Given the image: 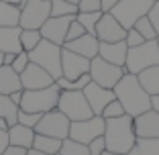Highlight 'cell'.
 I'll return each mask as SVG.
<instances>
[{
    "mask_svg": "<svg viewBox=\"0 0 159 155\" xmlns=\"http://www.w3.org/2000/svg\"><path fill=\"white\" fill-rule=\"evenodd\" d=\"M61 139H55V137H47V135H35V141H33V149L41 151V153H49V155H55L59 153L61 149Z\"/></svg>",
    "mask_w": 159,
    "mask_h": 155,
    "instance_id": "obj_25",
    "label": "cell"
},
{
    "mask_svg": "<svg viewBox=\"0 0 159 155\" xmlns=\"http://www.w3.org/2000/svg\"><path fill=\"white\" fill-rule=\"evenodd\" d=\"M155 2H159V0H155Z\"/></svg>",
    "mask_w": 159,
    "mask_h": 155,
    "instance_id": "obj_55",
    "label": "cell"
},
{
    "mask_svg": "<svg viewBox=\"0 0 159 155\" xmlns=\"http://www.w3.org/2000/svg\"><path fill=\"white\" fill-rule=\"evenodd\" d=\"M16 90H23L20 74H16L10 66H2L0 67V94L10 96Z\"/></svg>",
    "mask_w": 159,
    "mask_h": 155,
    "instance_id": "obj_22",
    "label": "cell"
},
{
    "mask_svg": "<svg viewBox=\"0 0 159 155\" xmlns=\"http://www.w3.org/2000/svg\"><path fill=\"white\" fill-rule=\"evenodd\" d=\"M23 92H25V90H16V92H12V94H10V100H12L16 106H19L20 100H23Z\"/></svg>",
    "mask_w": 159,
    "mask_h": 155,
    "instance_id": "obj_45",
    "label": "cell"
},
{
    "mask_svg": "<svg viewBox=\"0 0 159 155\" xmlns=\"http://www.w3.org/2000/svg\"><path fill=\"white\" fill-rule=\"evenodd\" d=\"M125 74H129L125 66H112V63L104 61L100 55L90 59V78H92V82H96V84L102 86V88L112 90L114 86L122 80Z\"/></svg>",
    "mask_w": 159,
    "mask_h": 155,
    "instance_id": "obj_8",
    "label": "cell"
},
{
    "mask_svg": "<svg viewBox=\"0 0 159 155\" xmlns=\"http://www.w3.org/2000/svg\"><path fill=\"white\" fill-rule=\"evenodd\" d=\"M153 4H155V0H118L116 4L112 6L110 14L129 31V29L135 27V23L141 16L149 14Z\"/></svg>",
    "mask_w": 159,
    "mask_h": 155,
    "instance_id": "obj_6",
    "label": "cell"
},
{
    "mask_svg": "<svg viewBox=\"0 0 159 155\" xmlns=\"http://www.w3.org/2000/svg\"><path fill=\"white\" fill-rule=\"evenodd\" d=\"M125 43L129 45V49H131V47H139V45H143V43H145V39H143V35H141L139 31L133 27V29H129V31H126Z\"/></svg>",
    "mask_w": 159,
    "mask_h": 155,
    "instance_id": "obj_39",
    "label": "cell"
},
{
    "mask_svg": "<svg viewBox=\"0 0 159 155\" xmlns=\"http://www.w3.org/2000/svg\"><path fill=\"white\" fill-rule=\"evenodd\" d=\"M67 2H74V4H78V2H80V0H67Z\"/></svg>",
    "mask_w": 159,
    "mask_h": 155,
    "instance_id": "obj_54",
    "label": "cell"
},
{
    "mask_svg": "<svg viewBox=\"0 0 159 155\" xmlns=\"http://www.w3.org/2000/svg\"><path fill=\"white\" fill-rule=\"evenodd\" d=\"M88 149H90V155H100L104 149H106V141H104V135L102 137H96L92 143L88 145Z\"/></svg>",
    "mask_w": 159,
    "mask_h": 155,
    "instance_id": "obj_40",
    "label": "cell"
},
{
    "mask_svg": "<svg viewBox=\"0 0 159 155\" xmlns=\"http://www.w3.org/2000/svg\"><path fill=\"white\" fill-rule=\"evenodd\" d=\"M59 155H90V149H88V145L78 143V141H74V139L67 137L66 141L61 143Z\"/></svg>",
    "mask_w": 159,
    "mask_h": 155,
    "instance_id": "obj_31",
    "label": "cell"
},
{
    "mask_svg": "<svg viewBox=\"0 0 159 155\" xmlns=\"http://www.w3.org/2000/svg\"><path fill=\"white\" fill-rule=\"evenodd\" d=\"M0 129H2V131H8V122H6V118H0Z\"/></svg>",
    "mask_w": 159,
    "mask_h": 155,
    "instance_id": "obj_49",
    "label": "cell"
},
{
    "mask_svg": "<svg viewBox=\"0 0 159 155\" xmlns=\"http://www.w3.org/2000/svg\"><path fill=\"white\" fill-rule=\"evenodd\" d=\"M29 57H31L33 63H37V66H41L45 71H49L55 80L61 78V47L59 45L43 39L37 47L29 53Z\"/></svg>",
    "mask_w": 159,
    "mask_h": 155,
    "instance_id": "obj_7",
    "label": "cell"
},
{
    "mask_svg": "<svg viewBox=\"0 0 159 155\" xmlns=\"http://www.w3.org/2000/svg\"><path fill=\"white\" fill-rule=\"evenodd\" d=\"M104 129H106V118L94 114V116L86 118V121L71 122L70 125V139H74L78 143H84V145H90L96 137L104 135Z\"/></svg>",
    "mask_w": 159,
    "mask_h": 155,
    "instance_id": "obj_9",
    "label": "cell"
},
{
    "mask_svg": "<svg viewBox=\"0 0 159 155\" xmlns=\"http://www.w3.org/2000/svg\"><path fill=\"white\" fill-rule=\"evenodd\" d=\"M70 125L71 121L59 110H51V112H45L41 116V121L37 122L35 127V133L37 135H47V137H55V139H61L66 141L70 137Z\"/></svg>",
    "mask_w": 159,
    "mask_h": 155,
    "instance_id": "obj_11",
    "label": "cell"
},
{
    "mask_svg": "<svg viewBox=\"0 0 159 155\" xmlns=\"http://www.w3.org/2000/svg\"><path fill=\"white\" fill-rule=\"evenodd\" d=\"M157 43H159V39H157Z\"/></svg>",
    "mask_w": 159,
    "mask_h": 155,
    "instance_id": "obj_56",
    "label": "cell"
},
{
    "mask_svg": "<svg viewBox=\"0 0 159 155\" xmlns=\"http://www.w3.org/2000/svg\"><path fill=\"white\" fill-rule=\"evenodd\" d=\"M137 78H139V84L145 88V92L149 96L159 94V66L143 70L141 74H137Z\"/></svg>",
    "mask_w": 159,
    "mask_h": 155,
    "instance_id": "obj_23",
    "label": "cell"
},
{
    "mask_svg": "<svg viewBox=\"0 0 159 155\" xmlns=\"http://www.w3.org/2000/svg\"><path fill=\"white\" fill-rule=\"evenodd\" d=\"M96 39L100 43H116L126 39V29L114 19L110 12H102L96 25Z\"/></svg>",
    "mask_w": 159,
    "mask_h": 155,
    "instance_id": "obj_12",
    "label": "cell"
},
{
    "mask_svg": "<svg viewBox=\"0 0 159 155\" xmlns=\"http://www.w3.org/2000/svg\"><path fill=\"white\" fill-rule=\"evenodd\" d=\"M57 110L63 112L71 122L74 121H86V118L94 116L92 108H90L88 100H86L82 90H61L59 102H57Z\"/></svg>",
    "mask_w": 159,
    "mask_h": 155,
    "instance_id": "obj_5",
    "label": "cell"
},
{
    "mask_svg": "<svg viewBox=\"0 0 159 155\" xmlns=\"http://www.w3.org/2000/svg\"><path fill=\"white\" fill-rule=\"evenodd\" d=\"M159 66V43L155 41H145L139 47H131L126 53V71L129 74H141L147 67Z\"/></svg>",
    "mask_w": 159,
    "mask_h": 155,
    "instance_id": "obj_4",
    "label": "cell"
},
{
    "mask_svg": "<svg viewBox=\"0 0 159 155\" xmlns=\"http://www.w3.org/2000/svg\"><path fill=\"white\" fill-rule=\"evenodd\" d=\"M41 41H43L41 31H35V29H23L20 31V47H23V51L31 53Z\"/></svg>",
    "mask_w": 159,
    "mask_h": 155,
    "instance_id": "obj_28",
    "label": "cell"
},
{
    "mask_svg": "<svg viewBox=\"0 0 159 155\" xmlns=\"http://www.w3.org/2000/svg\"><path fill=\"white\" fill-rule=\"evenodd\" d=\"M104 141L106 149L114 151L118 155H126L135 147L137 135L133 127V116L122 114L118 118H106V129H104Z\"/></svg>",
    "mask_w": 159,
    "mask_h": 155,
    "instance_id": "obj_2",
    "label": "cell"
},
{
    "mask_svg": "<svg viewBox=\"0 0 159 155\" xmlns=\"http://www.w3.org/2000/svg\"><path fill=\"white\" fill-rule=\"evenodd\" d=\"M82 92H84L86 100H88L90 108H92V112L98 114V116H102V110L106 108V104L116 98V96H114V90L102 88V86H98L96 82H90Z\"/></svg>",
    "mask_w": 159,
    "mask_h": 155,
    "instance_id": "obj_16",
    "label": "cell"
},
{
    "mask_svg": "<svg viewBox=\"0 0 159 155\" xmlns=\"http://www.w3.org/2000/svg\"><path fill=\"white\" fill-rule=\"evenodd\" d=\"M126 155H159V139H141V137H137L135 147Z\"/></svg>",
    "mask_w": 159,
    "mask_h": 155,
    "instance_id": "obj_26",
    "label": "cell"
},
{
    "mask_svg": "<svg viewBox=\"0 0 159 155\" xmlns=\"http://www.w3.org/2000/svg\"><path fill=\"white\" fill-rule=\"evenodd\" d=\"M20 8L0 0V27H19Z\"/></svg>",
    "mask_w": 159,
    "mask_h": 155,
    "instance_id": "obj_24",
    "label": "cell"
},
{
    "mask_svg": "<svg viewBox=\"0 0 159 155\" xmlns=\"http://www.w3.org/2000/svg\"><path fill=\"white\" fill-rule=\"evenodd\" d=\"M49 16H51V0H29L20 8L19 27L39 31Z\"/></svg>",
    "mask_w": 159,
    "mask_h": 155,
    "instance_id": "obj_10",
    "label": "cell"
},
{
    "mask_svg": "<svg viewBox=\"0 0 159 155\" xmlns=\"http://www.w3.org/2000/svg\"><path fill=\"white\" fill-rule=\"evenodd\" d=\"M27 155H49V153H41V151H37V149H29ZM55 155H59V153H55Z\"/></svg>",
    "mask_w": 159,
    "mask_h": 155,
    "instance_id": "obj_48",
    "label": "cell"
},
{
    "mask_svg": "<svg viewBox=\"0 0 159 155\" xmlns=\"http://www.w3.org/2000/svg\"><path fill=\"white\" fill-rule=\"evenodd\" d=\"M20 84H23V90H41V88L53 86L55 84V78L49 71H45L41 66L31 61L27 66V70L20 74Z\"/></svg>",
    "mask_w": 159,
    "mask_h": 155,
    "instance_id": "obj_15",
    "label": "cell"
},
{
    "mask_svg": "<svg viewBox=\"0 0 159 155\" xmlns=\"http://www.w3.org/2000/svg\"><path fill=\"white\" fill-rule=\"evenodd\" d=\"M114 96L122 104L125 112L129 116H139V114L151 110V96L145 92V88L139 84V78L135 74H125L122 80L114 86Z\"/></svg>",
    "mask_w": 159,
    "mask_h": 155,
    "instance_id": "obj_1",
    "label": "cell"
},
{
    "mask_svg": "<svg viewBox=\"0 0 159 155\" xmlns=\"http://www.w3.org/2000/svg\"><path fill=\"white\" fill-rule=\"evenodd\" d=\"M122 114H126V112H125L122 104L118 102L116 98H114L112 102H108L106 108L102 110V116H104V118H118V116H122Z\"/></svg>",
    "mask_w": 159,
    "mask_h": 155,
    "instance_id": "obj_35",
    "label": "cell"
},
{
    "mask_svg": "<svg viewBox=\"0 0 159 155\" xmlns=\"http://www.w3.org/2000/svg\"><path fill=\"white\" fill-rule=\"evenodd\" d=\"M84 74H90V59L82 57L70 49L61 47V75L66 80H78Z\"/></svg>",
    "mask_w": 159,
    "mask_h": 155,
    "instance_id": "obj_13",
    "label": "cell"
},
{
    "mask_svg": "<svg viewBox=\"0 0 159 155\" xmlns=\"http://www.w3.org/2000/svg\"><path fill=\"white\" fill-rule=\"evenodd\" d=\"M35 129L25 127V125H12L8 129V143L14 147H23V149H33V141H35Z\"/></svg>",
    "mask_w": 159,
    "mask_h": 155,
    "instance_id": "obj_20",
    "label": "cell"
},
{
    "mask_svg": "<svg viewBox=\"0 0 159 155\" xmlns=\"http://www.w3.org/2000/svg\"><path fill=\"white\" fill-rule=\"evenodd\" d=\"M151 108H153L155 112H159V94L151 96Z\"/></svg>",
    "mask_w": 159,
    "mask_h": 155,
    "instance_id": "obj_46",
    "label": "cell"
},
{
    "mask_svg": "<svg viewBox=\"0 0 159 155\" xmlns=\"http://www.w3.org/2000/svg\"><path fill=\"white\" fill-rule=\"evenodd\" d=\"M31 63V57H29V53L27 51H20V53H16V57H14V61H12V70L16 71V74H23L25 70H27V66Z\"/></svg>",
    "mask_w": 159,
    "mask_h": 155,
    "instance_id": "obj_36",
    "label": "cell"
},
{
    "mask_svg": "<svg viewBox=\"0 0 159 155\" xmlns=\"http://www.w3.org/2000/svg\"><path fill=\"white\" fill-rule=\"evenodd\" d=\"M20 27H0V51L2 53H20Z\"/></svg>",
    "mask_w": 159,
    "mask_h": 155,
    "instance_id": "obj_21",
    "label": "cell"
},
{
    "mask_svg": "<svg viewBox=\"0 0 159 155\" xmlns=\"http://www.w3.org/2000/svg\"><path fill=\"white\" fill-rule=\"evenodd\" d=\"M8 145H10L8 143V131H2V129H0V153H2Z\"/></svg>",
    "mask_w": 159,
    "mask_h": 155,
    "instance_id": "obj_43",
    "label": "cell"
},
{
    "mask_svg": "<svg viewBox=\"0 0 159 155\" xmlns=\"http://www.w3.org/2000/svg\"><path fill=\"white\" fill-rule=\"evenodd\" d=\"M75 16H49L45 21L39 31H41V37L47 39V41L55 43L59 47H63L66 43V35H67V29H70V23L74 21Z\"/></svg>",
    "mask_w": 159,
    "mask_h": 155,
    "instance_id": "obj_14",
    "label": "cell"
},
{
    "mask_svg": "<svg viewBox=\"0 0 159 155\" xmlns=\"http://www.w3.org/2000/svg\"><path fill=\"white\" fill-rule=\"evenodd\" d=\"M27 2H29V0H20V4H19V6H20V8H23V6L27 4Z\"/></svg>",
    "mask_w": 159,
    "mask_h": 155,
    "instance_id": "obj_53",
    "label": "cell"
},
{
    "mask_svg": "<svg viewBox=\"0 0 159 155\" xmlns=\"http://www.w3.org/2000/svg\"><path fill=\"white\" fill-rule=\"evenodd\" d=\"M82 35H86V29L78 23V19H74L70 23V29H67V35H66V43L67 41H74V39H80Z\"/></svg>",
    "mask_w": 159,
    "mask_h": 155,
    "instance_id": "obj_37",
    "label": "cell"
},
{
    "mask_svg": "<svg viewBox=\"0 0 159 155\" xmlns=\"http://www.w3.org/2000/svg\"><path fill=\"white\" fill-rule=\"evenodd\" d=\"M16 116H19V106L10 100V96L0 94V118H6L8 127H12V125L19 122Z\"/></svg>",
    "mask_w": 159,
    "mask_h": 155,
    "instance_id": "obj_27",
    "label": "cell"
},
{
    "mask_svg": "<svg viewBox=\"0 0 159 155\" xmlns=\"http://www.w3.org/2000/svg\"><path fill=\"white\" fill-rule=\"evenodd\" d=\"M90 82H92L90 74H84L82 78H78V80H66V78L61 75V78H57V80H55V84L59 86L61 90H84Z\"/></svg>",
    "mask_w": 159,
    "mask_h": 155,
    "instance_id": "obj_32",
    "label": "cell"
},
{
    "mask_svg": "<svg viewBox=\"0 0 159 155\" xmlns=\"http://www.w3.org/2000/svg\"><path fill=\"white\" fill-rule=\"evenodd\" d=\"M102 10L100 0H80L78 2V12H98Z\"/></svg>",
    "mask_w": 159,
    "mask_h": 155,
    "instance_id": "obj_38",
    "label": "cell"
},
{
    "mask_svg": "<svg viewBox=\"0 0 159 155\" xmlns=\"http://www.w3.org/2000/svg\"><path fill=\"white\" fill-rule=\"evenodd\" d=\"M41 116H43V114H39V112H25V110L19 108V116H16V121H19V125H25V127L35 129V127H37V122L41 121Z\"/></svg>",
    "mask_w": 159,
    "mask_h": 155,
    "instance_id": "obj_34",
    "label": "cell"
},
{
    "mask_svg": "<svg viewBox=\"0 0 159 155\" xmlns=\"http://www.w3.org/2000/svg\"><path fill=\"white\" fill-rule=\"evenodd\" d=\"M149 21H151V25H153V29H155V33H157V39H159V2H155L153 4V8L149 10Z\"/></svg>",
    "mask_w": 159,
    "mask_h": 155,
    "instance_id": "obj_41",
    "label": "cell"
},
{
    "mask_svg": "<svg viewBox=\"0 0 159 155\" xmlns=\"http://www.w3.org/2000/svg\"><path fill=\"white\" fill-rule=\"evenodd\" d=\"M78 4L67 0H51V16H75Z\"/></svg>",
    "mask_w": 159,
    "mask_h": 155,
    "instance_id": "obj_29",
    "label": "cell"
},
{
    "mask_svg": "<svg viewBox=\"0 0 159 155\" xmlns=\"http://www.w3.org/2000/svg\"><path fill=\"white\" fill-rule=\"evenodd\" d=\"M135 135L141 139H159V112L153 108L133 118Z\"/></svg>",
    "mask_w": 159,
    "mask_h": 155,
    "instance_id": "obj_17",
    "label": "cell"
},
{
    "mask_svg": "<svg viewBox=\"0 0 159 155\" xmlns=\"http://www.w3.org/2000/svg\"><path fill=\"white\" fill-rule=\"evenodd\" d=\"M135 29L143 35L145 41H155V39H157V33H155V29H153V25H151L149 16H141V19L135 23Z\"/></svg>",
    "mask_w": 159,
    "mask_h": 155,
    "instance_id": "obj_33",
    "label": "cell"
},
{
    "mask_svg": "<svg viewBox=\"0 0 159 155\" xmlns=\"http://www.w3.org/2000/svg\"><path fill=\"white\" fill-rule=\"evenodd\" d=\"M100 16H102V10H98V12H78L75 14L78 23L82 25V27L86 29V33H90V35H96V25H98Z\"/></svg>",
    "mask_w": 159,
    "mask_h": 155,
    "instance_id": "obj_30",
    "label": "cell"
},
{
    "mask_svg": "<svg viewBox=\"0 0 159 155\" xmlns=\"http://www.w3.org/2000/svg\"><path fill=\"white\" fill-rule=\"evenodd\" d=\"M98 47H100V41L96 39V35H90V33L82 35L80 39L63 43V49H70V51L78 53L82 57H88V59H94L98 55Z\"/></svg>",
    "mask_w": 159,
    "mask_h": 155,
    "instance_id": "obj_18",
    "label": "cell"
},
{
    "mask_svg": "<svg viewBox=\"0 0 159 155\" xmlns=\"http://www.w3.org/2000/svg\"><path fill=\"white\" fill-rule=\"evenodd\" d=\"M126 53H129V45L125 41H116V43H100L98 47V55L104 61L112 63V66H125L126 63Z\"/></svg>",
    "mask_w": 159,
    "mask_h": 155,
    "instance_id": "obj_19",
    "label": "cell"
},
{
    "mask_svg": "<svg viewBox=\"0 0 159 155\" xmlns=\"http://www.w3.org/2000/svg\"><path fill=\"white\" fill-rule=\"evenodd\" d=\"M100 155H118V153H114V151H110V149H104Z\"/></svg>",
    "mask_w": 159,
    "mask_h": 155,
    "instance_id": "obj_51",
    "label": "cell"
},
{
    "mask_svg": "<svg viewBox=\"0 0 159 155\" xmlns=\"http://www.w3.org/2000/svg\"><path fill=\"white\" fill-rule=\"evenodd\" d=\"M27 151L29 149H23V147H14V145H8L4 151L0 155H27Z\"/></svg>",
    "mask_w": 159,
    "mask_h": 155,
    "instance_id": "obj_42",
    "label": "cell"
},
{
    "mask_svg": "<svg viewBox=\"0 0 159 155\" xmlns=\"http://www.w3.org/2000/svg\"><path fill=\"white\" fill-rule=\"evenodd\" d=\"M100 2H102V12H110V10H112V6L116 4L118 0H100Z\"/></svg>",
    "mask_w": 159,
    "mask_h": 155,
    "instance_id": "obj_44",
    "label": "cell"
},
{
    "mask_svg": "<svg viewBox=\"0 0 159 155\" xmlns=\"http://www.w3.org/2000/svg\"><path fill=\"white\" fill-rule=\"evenodd\" d=\"M59 94H61V88L57 84L49 86V88H41V90H25L19 108L25 110V112H39V114L51 112V110L57 108Z\"/></svg>",
    "mask_w": 159,
    "mask_h": 155,
    "instance_id": "obj_3",
    "label": "cell"
},
{
    "mask_svg": "<svg viewBox=\"0 0 159 155\" xmlns=\"http://www.w3.org/2000/svg\"><path fill=\"white\" fill-rule=\"evenodd\" d=\"M2 2H8V4H14V6L20 4V0H2ZM19 8H20V6H19Z\"/></svg>",
    "mask_w": 159,
    "mask_h": 155,
    "instance_id": "obj_50",
    "label": "cell"
},
{
    "mask_svg": "<svg viewBox=\"0 0 159 155\" xmlns=\"http://www.w3.org/2000/svg\"><path fill=\"white\" fill-rule=\"evenodd\" d=\"M14 57H16V53H4V66H12Z\"/></svg>",
    "mask_w": 159,
    "mask_h": 155,
    "instance_id": "obj_47",
    "label": "cell"
},
{
    "mask_svg": "<svg viewBox=\"0 0 159 155\" xmlns=\"http://www.w3.org/2000/svg\"><path fill=\"white\" fill-rule=\"evenodd\" d=\"M2 66H4V53L0 51V67H2Z\"/></svg>",
    "mask_w": 159,
    "mask_h": 155,
    "instance_id": "obj_52",
    "label": "cell"
}]
</instances>
